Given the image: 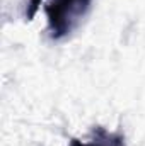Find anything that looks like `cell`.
<instances>
[{
  "instance_id": "obj_1",
  "label": "cell",
  "mask_w": 145,
  "mask_h": 146,
  "mask_svg": "<svg viewBox=\"0 0 145 146\" xmlns=\"http://www.w3.org/2000/svg\"><path fill=\"white\" fill-rule=\"evenodd\" d=\"M92 0H50L44 3L48 36L60 41L70 36L89 14Z\"/></svg>"
},
{
  "instance_id": "obj_2",
  "label": "cell",
  "mask_w": 145,
  "mask_h": 146,
  "mask_svg": "<svg viewBox=\"0 0 145 146\" xmlns=\"http://www.w3.org/2000/svg\"><path fill=\"white\" fill-rule=\"evenodd\" d=\"M70 146H125V136L121 133L108 131L103 126H94L89 139L82 141V139L72 138Z\"/></svg>"
},
{
  "instance_id": "obj_3",
  "label": "cell",
  "mask_w": 145,
  "mask_h": 146,
  "mask_svg": "<svg viewBox=\"0 0 145 146\" xmlns=\"http://www.w3.org/2000/svg\"><path fill=\"white\" fill-rule=\"evenodd\" d=\"M41 3H43V0H29L28 10H26L28 21H33V19H34V15H36V12L39 10V5H41Z\"/></svg>"
}]
</instances>
